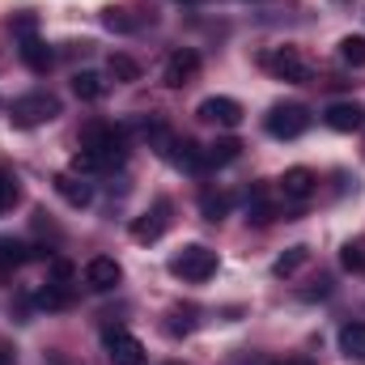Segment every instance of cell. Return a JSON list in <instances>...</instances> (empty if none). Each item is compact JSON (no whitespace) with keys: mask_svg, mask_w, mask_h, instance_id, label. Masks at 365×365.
Returning a JSON list of instances; mask_svg holds the SVG:
<instances>
[{"mask_svg":"<svg viewBox=\"0 0 365 365\" xmlns=\"http://www.w3.org/2000/svg\"><path fill=\"white\" fill-rule=\"evenodd\" d=\"M81 153L98 158L102 170L119 166L123 153H128V128H115V123H106V119H90V123L81 128Z\"/></svg>","mask_w":365,"mask_h":365,"instance_id":"cell-1","label":"cell"},{"mask_svg":"<svg viewBox=\"0 0 365 365\" xmlns=\"http://www.w3.org/2000/svg\"><path fill=\"white\" fill-rule=\"evenodd\" d=\"M212 272H217V251L204 242H187L179 255H170V276H179L187 284H204Z\"/></svg>","mask_w":365,"mask_h":365,"instance_id":"cell-2","label":"cell"},{"mask_svg":"<svg viewBox=\"0 0 365 365\" xmlns=\"http://www.w3.org/2000/svg\"><path fill=\"white\" fill-rule=\"evenodd\" d=\"M60 115V98L56 93H26V98H17L13 106H9V119H13V128H38V123H51Z\"/></svg>","mask_w":365,"mask_h":365,"instance_id":"cell-3","label":"cell"},{"mask_svg":"<svg viewBox=\"0 0 365 365\" xmlns=\"http://www.w3.org/2000/svg\"><path fill=\"white\" fill-rule=\"evenodd\" d=\"M264 128H268V136H276V140H297L310 128V110L302 102H276L272 110L264 115Z\"/></svg>","mask_w":365,"mask_h":365,"instance_id":"cell-4","label":"cell"},{"mask_svg":"<svg viewBox=\"0 0 365 365\" xmlns=\"http://www.w3.org/2000/svg\"><path fill=\"white\" fill-rule=\"evenodd\" d=\"M158 149H162V158H166L170 166H179V170H191V175H204V170H208L204 149H200V145H191L187 136L179 140V136H170V132H166V136L158 140Z\"/></svg>","mask_w":365,"mask_h":365,"instance_id":"cell-5","label":"cell"},{"mask_svg":"<svg viewBox=\"0 0 365 365\" xmlns=\"http://www.w3.org/2000/svg\"><path fill=\"white\" fill-rule=\"evenodd\" d=\"M166 225H170V200L162 195V200H153V208H145V212L132 221V238H136L140 247H149V242H158V238L166 234Z\"/></svg>","mask_w":365,"mask_h":365,"instance_id":"cell-6","label":"cell"},{"mask_svg":"<svg viewBox=\"0 0 365 365\" xmlns=\"http://www.w3.org/2000/svg\"><path fill=\"white\" fill-rule=\"evenodd\" d=\"M264 64H268V73L280 77V81H293V86L310 81V64L302 60V51H297V47H276Z\"/></svg>","mask_w":365,"mask_h":365,"instance_id":"cell-7","label":"cell"},{"mask_svg":"<svg viewBox=\"0 0 365 365\" xmlns=\"http://www.w3.org/2000/svg\"><path fill=\"white\" fill-rule=\"evenodd\" d=\"M195 115H200L204 123H217V128H238V123H242V102L217 93V98H204V102L195 106Z\"/></svg>","mask_w":365,"mask_h":365,"instance_id":"cell-8","label":"cell"},{"mask_svg":"<svg viewBox=\"0 0 365 365\" xmlns=\"http://www.w3.org/2000/svg\"><path fill=\"white\" fill-rule=\"evenodd\" d=\"M106 357H110V365H145V344L132 331L115 327V331H106Z\"/></svg>","mask_w":365,"mask_h":365,"instance_id":"cell-9","label":"cell"},{"mask_svg":"<svg viewBox=\"0 0 365 365\" xmlns=\"http://www.w3.org/2000/svg\"><path fill=\"white\" fill-rule=\"evenodd\" d=\"M200 77V56L191 51V47H179L170 60H166V68H162V81L170 86V90H182V86H191Z\"/></svg>","mask_w":365,"mask_h":365,"instance_id":"cell-10","label":"cell"},{"mask_svg":"<svg viewBox=\"0 0 365 365\" xmlns=\"http://www.w3.org/2000/svg\"><path fill=\"white\" fill-rule=\"evenodd\" d=\"M119 280H123V268L110 255H98V259L86 264V284H90L93 293H110V289H119Z\"/></svg>","mask_w":365,"mask_h":365,"instance_id":"cell-11","label":"cell"},{"mask_svg":"<svg viewBox=\"0 0 365 365\" xmlns=\"http://www.w3.org/2000/svg\"><path fill=\"white\" fill-rule=\"evenodd\" d=\"M51 182H56V191H60V200H64V204H73V208H90V204H93V187L81 179V175L60 170Z\"/></svg>","mask_w":365,"mask_h":365,"instance_id":"cell-12","label":"cell"},{"mask_svg":"<svg viewBox=\"0 0 365 365\" xmlns=\"http://www.w3.org/2000/svg\"><path fill=\"white\" fill-rule=\"evenodd\" d=\"M280 191H284V200H310L319 191V175L310 166H293L280 175Z\"/></svg>","mask_w":365,"mask_h":365,"instance_id":"cell-13","label":"cell"},{"mask_svg":"<svg viewBox=\"0 0 365 365\" xmlns=\"http://www.w3.org/2000/svg\"><path fill=\"white\" fill-rule=\"evenodd\" d=\"M323 123H327L331 132H357V128H365V110L357 102H331V106L323 110Z\"/></svg>","mask_w":365,"mask_h":365,"instance_id":"cell-14","label":"cell"},{"mask_svg":"<svg viewBox=\"0 0 365 365\" xmlns=\"http://www.w3.org/2000/svg\"><path fill=\"white\" fill-rule=\"evenodd\" d=\"M17 56H21V64H26L30 73H47V68H51V47H47L38 34L17 38Z\"/></svg>","mask_w":365,"mask_h":365,"instance_id":"cell-15","label":"cell"},{"mask_svg":"<svg viewBox=\"0 0 365 365\" xmlns=\"http://www.w3.org/2000/svg\"><path fill=\"white\" fill-rule=\"evenodd\" d=\"M43 255H47L43 247H26V242H17V238H0V272L21 268L26 259H43Z\"/></svg>","mask_w":365,"mask_h":365,"instance_id":"cell-16","label":"cell"},{"mask_svg":"<svg viewBox=\"0 0 365 365\" xmlns=\"http://www.w3.org/2000/svg\"><path fill=\"white\" fill-rule=\"evenodd\" d=\"M340 353L349 361H365V323H344L340 327Z\"/></svg>","mask_w":365,"mask_h":365,"instance_id":"cell-17","label":"cell"},{"mask_svg":"<svg viewBox=\"0 0 365 365\" xmlns=\"http://www.w3.org/2000/svg\"><path fill=\"white\" fill-rule=\"evenodd\" d=\"M204 158H208V170H212V166H230V162L242 158V145H238L234 136H221V140H212V145L204 149Z\"/></svg>","mask_w":365,"mask_h":365,"instance_id":"cell-18","label":"cell"},{"mask_svg":"<svg viewBox=\"0 0 365 365\" xmlns=\"http://www.w3.org/2000/svg\"><path fill=\"white\" fill-rule=\"evenodd\" d=\"M73 93H77L81 102H98V98L106 93V81H102L98 73H90V68H86V73H73Z\"/></svg>","mask_w":365,"mask_h":365,"instance_id":"cell-19","label":"cell"},{"mask_svg":"<svg viewBox=\"0 0 365 365\" xmlns=\"http://www.w3.org/2000/svg\"><path fill=\"white\" fill-rule=\"evenodd\" d=\"M34 302H38L43 310H64V306L73 302V293H68V284H60V280H51V284H43V289L34 293Z\"/></svg>","mask_w":365,"mask_h":365,"instance_id":"cell-20","label":"cell"},{"mask_svg":"<svg viewBox=\"0 0 365 365\" xmlns=\"http://www.w3.org/2000/svg\"><path fill=\"white\" fill-rule=\"evenodd\" d=\"M247 221H251V225H272L276 221V204L264 191H255V195L247 200Z\"/></svg>","mask_w":365,"mask_h":365,"instance_id":"cell-21","label":"cell"},{"mask_svg":"<svg viewBox=\"0 0 365 365\" xmlns=\"http://www.w3.org/2000/svg\"><path fill=\"white\" fill-rule=\"evenodd\" d=\"M306 259H310V247H289V251H284V255H280V259L272 264V272L284 280V276L302 272V268H306Z\"/></svg>","mask_w":365,"mask_h":365,"instance_id":"cell-22","label":"cell"},{"mask_svg":"<svg viewBox=\"0 0 365 365\" xmlns=\"http://www.w3.org/2000/svg\"><path fill=\"white\" fill-rule=\"evenodd\" d=\"M17 200H21V182H17V175L0 162V217H4Z\"/></svg>","mask_w":365,"mask_h":365,"instance_id":"cell-23","label":"cell"},{"mask_svg":"<svg viewBox=\"0 0 365 365\" xmlns=\"http://www.w3.org/2000/svg\"><path fill=\"white\" fill-rule=\"evenodd\" d=\"M106 68H110V77H115V81H123V86H132V81H140V64H136L132 56H123V51H115Z\"/></svg>","mask_w":365,"mask_h":365,"instance_id":"cell-24","label":"cell"},{"mask_svg":"<svg viewBox=\"0 0 365 365\" xmlns=\"http://www.w3.org/2000/svg\"><path fill=\"white\" fill-rule=\"evenodd\" d=\"M230 204H234V200H230L225 191H204V195H200V212H204V221H221V217L230 212Z\"/></svg>","mask_w":365,"mask_h":365,"instance_id":"cell-25","label":"cell"},{"mask_svg":"<svg viewBox=\"0 0 365 365\" xmlns=\"http://www.w3.org/2000/svg\"><path fill=\"white\" fill-rule=\"evenodd\" d=\"M340 60L349 68H365V38L361 34H344L340 38Z\"/></svg>","mask_w":365,"mask_h":365,"instance_id":"cell-26","label":"cell"},{"mask_svg":"<svg viewBox=\"0 0 365 365\" xmlns=\"http://www.w3.org/2000/svg\"><path fill=\"white\" fill-rule=\"evenodd\" d=\"M102 26L115 30V34H132L136 30V21L128 17V9H102Z\"/></svg>","mask_w":365,"mask_h":365,"instance_id":"cell-27","label":"cell"},{"mask_svg":"<svg viewBox=\"0 0 365 365\" xmlns=\"http://www.w3.org/2000/svg\"><path fill=\"white\" fill-rule=\"evenodd\" d=\"M340 264H344L349 272H365V247L361 242H349V247L340 251Z\"/></svg>","mask_w":365,"mask_h":365,"instance_id":"cell-28","label":"cell"},{"mask_svg":"<svg viewBox=\"0 0 365 365\" xmlns=\"http://www.w3.org/2000/svg\"><path fill=\"white\" fill-rule=\"evenodd\" d=\"M13 34H17V38H26V34H38V21H34L30 13H21V17H13Z\"/></svg>","mask_w":365,"mask_h":365,"instance_id":"cell-29","label":"cell"},{"mask_svg":"<svg viewBox=\"0 0 365 365\" xmlns=\"http://www.w3.org/2000/svg\"><path fill=\"white\" fill-rule=\"evenodd\" d=\"M51 276H56L60 284H68V280H73V268H68L64 259H56V264H51Z\"/></svg>","mask_w":365,"mask_h":365,"instance_id":"cell-30","label":"cell"},{"mask_svg":"<svg viewBox=\"0 0 365 365\" xmlns=\"http://www.w3.org/2000/svg\"><path fill=\"white\" fill-rule=\"evenodd\" d=\"M0 365H13V349L9 344H0Z\"/></svg>","mask_w":365,"mask_h":365,"instance_id":"cell-31","label":"cell"},{"mask_svg":"<svg viewBox=\"0 0 365 365\" xmlns=\"http://www.w3.org/2000/svg\"><path fill=\"white\" fill-rule=\"evenodd\" d=\"M276 365H310L306 357H289V361H276Z\"/></svg>","mask_w":365,"mask_h":365,"instance_id":"cell-32","label":"cell"},{"mask_svg":"<svg viewBox=\"0 0 365 365\" xmlns=\"http://www.w3.org/2000/svg\"><path fill=\"white\" fill-rule=\"evenodd\" d=\"M179 4H200V0H179Z\"/></svg>","mask_w":365,"mask_h":365,"instance_id":"cell-33","label":"cell"},{"mask_svg":"<svg viewBox=\"0 0 365 365\" xmlns=\"http://www.w3.org/2000/svg\"><path fill=\"white\" fill-rule=\"evenodd\" d=\"M166 365H179V361H166Z\"/></svg>","mask_w":365,"mask_h":365,"instance_id":"cell-34","label":"cell"}]
</instances>
